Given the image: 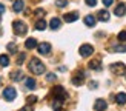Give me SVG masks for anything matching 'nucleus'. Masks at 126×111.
<instances>
[{
  "label": "nucleus",
  "mask_w": 126,
  "mask_h": 111,
  "mask_svg": "<svg viewBox=\"0 0 126 111\" xmlns=\"http://www.w3.org/2000/svg\"><path fill=\"white\" fill-rule=\"evenodd\" d=\"M8 51H9L11 54L17 53V45H16V43H8Z\"/></svg>",
  "instance_id": "obj_24"
},
{
  "label": "nucleus",
  "mask_w": 126,
  "mask_h": 111,
  "mask_svg": "<svg viewBox=\"0 0 126 111\" xmlns=\"http://www.w3.org/2000/svg\"><path fill=\"white\" fill-rule=\"evenodd\" d=\"M46 80H49V82H52V80H55V74H48V76H46Z\"/></svg>",
  "instance_id": "obj_30"
},
{
  "label": "nucleus",
  "mask_w": 126,
  "mask_h": 111,
  "mask_svg": "<svg viewBox=\"0 0 126 111\" xmlns=\"http://www.w3.org/2000/svg\"><path fill=\"white\" fill-rule=\"evenodd\" d=\"M62 105H63V100H62V99H55L54 103H52L54 111H60V110H62Z\"/></svg>",
  "instance_id": "obj_22"
},
{
  "label": "nucleus",
  "mask_w": 126,
  "mask_h": 111,
  "mask_svg": "<svg viewBox=\"0 0 126 111\" xmlns=\"http://www.w3.org/2000/svg\"><path fill=\"white\" fill-rule=\"evenodd\" d=\"M12 29H14V33L17 36H25L28 33V26H26V23L22 22V20H16L14 23H12Z\"/></svg>",
  "instance_id": "obj_2"
},
{
  "label": "nucleus",
  "mask_w": 126,
  "mask_h": 111,
  "mask_svg": "<svg viewBox=\"0 0 126 111\" xmlns=\"http://www.w3.org/2000/svg\"><path fill=\"white\" fill-rule=\"evenodd\" d=\"M106 107H108V105H106L105 99H97L95 103H94V110H95V111H105Z\"/></svg>",
  "instance_id": "obj_8"
},
{
  "label": "nucleus",
  "mask_w": 126,
  "mask_h": 111,
  "mask_svg": "<svg viewBox=\"0 0 126 111\" xmlns=\"http://www.w3.org/2000/svg\"><path fill=\"white\" fill-rule=\"evenodd\" d=\"M37 49H39V53H40L42 56H46V54L51 53V43L43 42V43H40V45L37 46Z\"/></svg>",
  "instance_id": "obj_7"
},
{
  "label": "nucleus",
  "mask_w": 126,
  "mask_h": 111,
  "mask_svg": "<svg viewBox=\"0 0 126 111\" xmlns=\"http://www.w3.org/2000/svg\"><path fill=\"white\" fill-rule=\"evenodd\" d=\"M60 25H62V20H60V18H57V17L51 18V22H49V26H51V29H52V31L59 29V28H60Z\"/></svg>",
  "instance_id": "obj_17"
},
{
  "label": "nucleus",
  "mask_w": 126,
  "mask_h": 111,
  "mask_svg": "<svg viewBox=\"0 0 126 111\" xmlns=\"http://www.w3.org/2000/svg\"><path fill=\"white\" fill-rule=\"evenodd\" d=\"M16 97H17V91H16V88H12V86H6V88L3 90V99H5V100L12 102Z\"/></svg>",
  "instance_id": "obj_3"
},
{
  "label": "nucleus",
  "mask_w": 126,
  "mask_h": 111,
  "mask_svg": "<svg viewBox=\"0 0 126 111\" xmlns=\"http://www.w3.org/2000/svg\"><path fill=\"white\" fill-rule=\"evenodd\" d=\"M43 14H45V11H43V9H37L35 11V16H43Z\"/></svg>",
  "instance_id": "obj_34"
},
{
  "label": "nucleus",
  "mask_w": 126,
  "mask_h": 111,
  "mask_svg": "<svg viewBox=\"0 0 126 111\" xmlns=\"http://www.w3.org/2000/svg\"><path fill=\"white\" fill-rule=\"evenodd\" d=\"M55 5H57L59 8H65V6L68 5V0H57V2H55Z\"/></svg>",
  "instance_id": "obj_25"
},
{
  "label": "nucleus",
  "mask_w": 126,
  "mask_h": 111,
  "mask_svg": "<svg viewBox=\"0 0 126 111\" xmlns=\"http://www.w3.org/2000/svg\"><path fill=\"white\" fill-rule=\"evenodd\" d=\"M89 68H91V70H95V71H100V70H102V62H100V59L91 60V62H89Z\"/></svg>",
  "instance_id": "obj_16"
},
{
  "label": "nucleus",
  "mask_w": 126,
  "mask_h": 111,
  "mask_svg": "<svg viewBox=\"0 0 126 111\" xmlns=\"http://www.w3.org/2000/svg\"><path fill=\"white\" fill-rule=\"evenodd\" d=\"M29 71L32 74H35V76H40V74L45 73V65L42 63V60L34 57V59H31V62H29Z\"/></svg>",
  "instance_id": "obj_1"
},
{
  "label": "nucleus",
  "mask_w": 126,
  "mask_h": 111,
  "mask_svg": "<svg viewBox=\"0 0 126 111\" xmlns=\"http://www.w3.org/2000/svg\"><path fill=\"white\" fill-rule=\"evenodd\" d=\"M111 71L115 74V76H125L126 74V66L122 63V62H117V63L111 65Z\"/></svg>",
  "instance_id": "obj_4"
},
{
  "label": "nucleus",
  "mask_w": 126,
  "mask_h": 111,
  "mask_svg": "<svg viewBox=\"0 0 126 111\" xmlns=\"http://www.w3.org/2000/svg\"><path fill=\"white\" fill-rule=\"evenodd\" d=\"M115 102L118 105H125L126 103V92H118L115 96Z\"/></svg>",
  "instance_id": "obj_19"
},
{
  "label": "nucleus",
  "mask_w": 126,
  "mask_h": 111,
  "mask_svg": "<svg viewBox=\"0 0 126 111\" xmlns=\"http://www.w3.org/2000/svg\"><path fill=\"white\" fill-rule=\"evenodd\" d=\"M63 18H65V22L72 23V22H75L79 18V12H68V14L63 16Z\"/></svg>",
  "instance_id": "obj_11"
},
{
  "label": "nucleus",
  "mask_w": 126,
  "mask_h": 111,
  "mask_svg": "<svg viewBox=\"0 0 126 111\" xmlns=\"http://www.w3.org/2000/svg\"><path fill=\"white\" fill-rule=\"evenodd\" d=\"M48 26V23L45 22V18H39V20L35 22V29L37 31H45Z\"/></svg>",
  "instance_id": "obj_15"
},
{
  "label": "nucleus",
  "mask_w": 126,
  "mask_h": 111,
  "mask_svg": "<svg viewBox=\"0 0 126 111\" xmlns=\"http://www.w3.org/2000/svg\"><path fill=\"white\" fill-rule=\"evenodd\" d=\"M114 14L117 17H123L126 14V3H118V6H115L114 9Z\"/></svg>",
  "instance_id": "obj_9"
},
{
  "label": "nucleus",
  "mask_w": 126,
  "mask_h": 111,
  "mask_svg": "<svg viewBox=\"0 0 126 111\" xmlns=\"http://www.w3.org/2000/svg\"><path fill=\"white\" fill-rule=\"evenodd\" d=\"M83 79H85V74L80 71V73H77V74L72 77V83H74L75 86H80V85H83Z\"/></svg>",
  "instance_id": "obj_10"
},
{
  "label": "nucleus",
  "mask_w": 126,
  "mask_h": 111,
  "mask_svg": "<svg viewBox=\"0 0 126 111\" xmlns=\"http://www.w3.org/2000/svg\"><path fill=\"white\" fill-rule=\"evenodd\" d=\"M11 79L14 80V82H18L20 79H23V73L18 70V71H14V73H11Z\"/></svg>",
  "instance_id": "obj_21"
},
{
  "label": "nucleus",
  "mask_w": 126,
  "mask_h": 111,
  "mask_svg": "<svg viewBox=\"0 0 126 111\" xmlns=\"http://www.w3.org/2000/svg\"><path fill=\"white\" fill-rule=\"evenodd\" d=\"M111 51H120V53H123V51H126V46H122V45H118V46H114V48H111Z\"/></svg>",
  "instance_id": "obj_26"
},
{
  "label": "nucleus",
  "mask_w": 126,
  "mask_h": 111,
  "mask_svg": "<svg viewBox=\"0 0 126 111\" xmlns=\"http://www.w3.org/2000/svg\"><path fill=\"white\" fill-rule=\"evenodd\" d=\"M23 8H25V2H23V0H16L14 5H12V9H14L16 12H22Z\"/></svg>",
  "instance_id": "obj_13"
},
{
  "label": "nucleus",
  "mask_w": 126,
  "mask_h": 111,
  "mask_svg": "<svg viewBox=\"0 0 126 111\" xmlns=\"http://www.w3.org/2000/svg\"><path fill=\"white\" fill-rule=\"evenodd\" d=\"M112 2H114V0H103V5H105V6H111Z\"/></svg>",
  "instance_id": "obj_32"
},
{
  "label": "nucleus",
  "mask_w": 126,
  "mask_h": 111,
  "mask_svg": "<svg viewBox=\"0 0 126 111\" xmlns=\"http://www.w3.org/2000/svg\"><path fill=\"white\" fill-rule=\"evenodd\" d=\"M52 92H54V97L55 99H62V100H65V99L68 97V94H66V91H65L63 86H54Z\"/></svg>",
  "instance_id": "obj_6"
},
{
  "label": "nucleus",
  "mask_w": 126,
  "mask_h": 111,
  "mask_svg": "<svg viewBox=\"0 0 126 111\" xmlns=\"http://www.w3.org/2000/svg\"><path fill=\"white\" fill-rule=\"evenodd\" d=\"M83 20H85L86 26H95V23H97V20H95V17H94V16H86Z\"/></svg>",
  "instance_id": "obj_18"
},
{
  "label": "nucleus",
  "mask_w": 126,
  "mask_h": 111,
  "mask_svg": "<svg viewBox=\"0 0 126 111\" xmlns=\"http://www.w3.org/2000/svg\"><path fill=\"white\" fill-rule=\"evenodd\" d=\"M97 18H98V20H102V22H108L109 20V12L106 11V9H100L97 12Z\"/></svg>",
  "instance_id": "obj_12"
},
{
  "label": "nucleus",
  "mask_w": 126,
  "mask_h": 111,
  "mask_svg": "<svg viewBox=\"0 0 126 111\" xmlns=\"http://www.w3.org/2000/svg\"><path fill=\"white\" fill-rule=\"evenodd\" d=\"M85 3L88 6H95L97 5V0H85Z\"/></svg>",
  "instance_id": "obj_29"
},
{
  "label": "nucleus",
  "mask_w": 126,
  "mask_h": 111,
  "mask_svg": "<svg viewBox=\"0 0 126 111\" xmlns=\"http://www.w3.org/2000/svg\"><path fill=\"white\" fill-rule=\"evenodd\" d=\"M79 53H80L81 57H89V56L94 53V48L89 45V43H83V45L79 48Z\"/></svg>",
  "instance_id": "obj_5"
},
{
  "label": "nucleus",
  "mask_w": 126,
  "mask_h": 111,
  "mask_svg": "<svg viewBox=\"0 0 126 111\" xmlns=\"http://www.w3.org/2000/svg\"><path fill=\"white\" fill-rule=\"evenodd\" d=\"M26 100H28V103H34V102L37 100V97H35V96H29Z\"/></svg>",
  "instance_id": "obj_31"
},
{
  "label": "nucleus",
  "mask_w": 126,
  "mask_h": 111,
  "mask_svg": "<svg viewBox=\"0 0 126 111\" xmlns=\"http://www.w3.org/2000/svg\"><path fill=\"white\" fill-rule=\"evenodd\" d=\"M25 62V54L22 53V54H18V57H17V65H22Z\"/></svg>",
  "instance_id": "obj_28"
},
{
  "label": "nucleus",
  "mask_w": 126,
  "mask_h": 111,
  "mask_svg": "<svg viewBox=\"0 0 126 111\" xmlns=\"http://www.w3.org/2000/svg\"><path fill=\"white\" fill-rule=\"evenodd\" d=\"M18 111H32V108H31L29 105H26V107H23L22 110H18Z\"/></svg>",
  "instance_id": "obj_33"
},
{
  "label": "nucleus",
  "mask_w": 126,
  "mask_h": 111,
  "mask_svg": "<svg viewBox=\"0 0 126 111\" xmlns=\"http://www.w3.org/2000/svg\"><path fill=\"white\" fill-rule=\"evenodd\" d=\"M25 85H26L28 90H34L37 83H35V80H34L32 77H28V79H25Z\"/></svg>",
  "instance_id": "obj_20"
},
{
  "label": "nucleus",
  "mask_w": 126,
  "mask_h": 111,
  "mask_svg": "<svg viewBox=\"0 0 126 111\" xmlns=\"http://www.w3.org/2000/svg\"><path fill=\"white\" fill-rule=\"evenodd\" d=\"M118 40H120V42H126V31L118 33Z\"/></svg>",
  "instance_id": "obj_27"
},
{
  "label": "nucleus",
  "mask_w": 126,
  "mask_h": 111,
  "mask_svg": "<svg viewBox=\"0 0 126 111\" xmlns=\"http://www.w3.org/2000/svg\"><path fill=\"white\" fill-rule=\"evenodd\" d=\"M37 46H39V45H37V40L32 39V37H29V39L25 42V48H26V49H34Z\"/></svg>",
  "instance_id": "obj_14"
},
{
  "label": "nucleus",
  "mask_w": 126,
  "mask_h": 111,
  "mask_svg": "<svg viewBox=\"0 0 126 111\" xmlns=\"http://www.w3.org/2000/svg\"><path fill=\"white\" fill-rule=\"evenodd\" d=\"M3 12H5V6H3L2 3H0V16H2V14H3Z\"/></svg>",
  "instance_id": "obj_35"
},
{
  "label": "nucleus",
  "mask_w": 126,
  "mask_h": 111,
  "mask_svg": "<svg viewBox=\"0 0 126 111\" xmlns=\"http://www.w3.org/2000/svg\"><path fill=\"white\" fill-rule=\"evenodd\" d=\"M0 65H2V66H8V65H9V57H8L6 54H2V56H0Z\"/></svg>",
  "instance_id": "obj_23"
}]
</instances>
